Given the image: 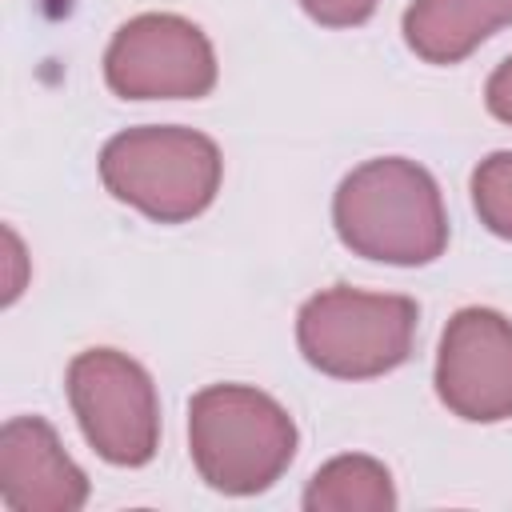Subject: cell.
Segmentation results:
<instances>
[{"label": "cell", "mask_w": 512, "mask_h": 512, "mask_svg": "<svg viewBox=\"0 0 512 512\" xmlns=\"http://www.w3.org/2000/svg\"><path fill=\"white\" fill-rule=\"evenodd\" d=\"M332 224L352 256L420 268L448 248V212L428 168L404 156H376L352 168L332 196Z\"/></svg>", "instance_id": "6da1fadb"}, {"label": "cell", "mask_w": 512, "mask_h": 512, "mask_svg": "<svg viewBox=\"0 0 512 512\" xmlns=\"http://www.w3.org/2000/svg\"><path fill=\"white\" fill-rule=\"evenodd\" d=\"M296 424L252 384H208L188 400V452L200 480L224 496L268 492L296 456Z\"/></svg>", "instance_id": "7a4b0ae2"}, {"label": "cell", "mask_w": 512, "mask_h": 512, "mask_svg": "<svg viewBox=\"0 0 512 512\" xmlns=\"http://www.w3.org/2000/svg\"><path fill=\"white\" fill-rule=\"evenodd\" d=\"M224 160L212 136L180 124H144L116 132L100 148L104 188L156 224L200 216L220 192Z\"/></svg>", "instance_id": "3957f363"}, {"label": "cell", "mask_w": 512, "mask_h": 512, "mask_svg": "<svg viewBox=\"0 0 512 512\" xmlns=\"http://www.w3.org/2000/svg\"><path fill=\"white\" fill-rule=\"evenodd\" d=\"M420 308L400 292L324 288L300 304L296 344L304 360L336 380H372L412 356Z\"/></svg>", "instance_id": "277c9868"}, {"label": "cell", "mask_w": 512, "mask_h": 512, "mask_svg": "<svg viewBox=\"0 0 512 512\" xmlns=\"http://www.w3.org/2000/svg\"><path fill=\"white\" fill-rule=\"evenodd\" d=\"M68 404L88 448L116 468H144L160 448V396L144 364L88 348L68 364Z\"/></svg>", "instance_id": "5b68a950"}, {"label": "cell", "mask_w": 512, "mask_h": 512, "mask_svg": "<svg viewBox=\"0 0 512 512\" xmlns=\"http://www.w3.org/2000/svg\"><path fill=\"white\" fill-rule=\"evenodd\" d=\"M104 80L124 100H200L216 88V52L200 24L176 12H140L116 28Z\"/></svg>", "instance_id": "8992f818"}, {"label": "cell", "mask_w": 512, "mask_h": 512, "mask_svg": "<svg viewBox=\"0 0 512 512\" xmlns=\"http://www.w3.org/2000/svg\"><path fill=\"white\" fill-rule=\"evenodd\" d=\"M436 396L472 424L512 416V320L496 308H460L436 348Z\"/></svg>", "instance_id": "52a82bcc"}, {"label": "cell", "mask_w": 512, "mask_h": 512, "mask_svg": "<svg viewBox=\"0 0 512 512\" xmlns=\"http://www.w3.org/2000/svg\"><path fill=\"white\" fill-rule=\"evenodd\" d=\"M88 476L40 416H12L0 428V500L8 512H80Z\"/></svg>", "instance_id": "ba28073f"}, {"label": "cell", "mask_w": 512, "mask_h": 512, "mask_svg": "<svg viewBox=\"0 0 512 512\" xmlns=\"http://www.w3.org/2000/svg\"><path fill=\"white\" fill-rule=\"evenodd\" d=\"M504 24H512V0H412L400 32L420 60L460 64Z\"/></svg>", "instance_id": "9c48e42d"}, {"label": "cell", "mask_w": 512, "mask_h": 512, "mask_svg": "<svg viewBox=\"0 0 512 512\" xmlns=\"http://www.w3.org/2000/svg\"><path fill=\"white\" fill-rule=\"evenodd\" d=\"M304 508L308 512H392L396 508V488L392 472L360 452L332 456L320 464L304 488Z\"/></svg>", "instance_id": "30bf717a"}, {"label": "cell", "mask_w": 512, "mask_h": 512, "mask_svg": "<svg viewBox=\"0 0 512 512\" xmlns=\"http://www.w3.org/2000/svg\"><path fill=\"white\" fill-rule=\"evenodd\" d=\"M472 208L492 236L512 240V152H492L476 164Z\"/></svg>", "instance_id": "8fae6325"}, {"label": "cell", "mask_w": 512, "mask_h": 512, "mask_svg": "<svg viewBox=\"0 0 512 512\" xmlns=\"http://www.w3.org/2000/svg\"><path fill=\"white\" fill-rule=\"evenodd\" d=\"M380 0H300L304 16L320 28H356L376 12Z\"/></svg>", "instance_id": "7c38bea8"}, {"label": "cell", "mask_w": 512, "mask_h": 512, "mask_svg": "<svg viewBox=\"0 0 512 512\" xmlns=\"http://www.w3.org/2000/svg\"><path fill=\"white\" fill-rule=\"evenodd\" d=\"M484 104H488V112H492L496 120L512 124V56L492 68V76H488V84H484Z\"/></svg>", "instance_id": "4fadbf2b"}, {"label": "cell", "mask_w": 512, "mask_h": 512, "mask_svg": "<svg viewBox=\"0 0 512 512\" xmlns=\"http://www.w3.org/2000/svg\"><path fill=\"white\" fill-rule=\"evenodd\" d=\"M4 244H8V268H12V276H8V292H4V304H12V300L20 296V288H24V248H20V236H16L12 228H4Z\"/></svg>", "instance_id": "5bb4252c"}]
</instances>
